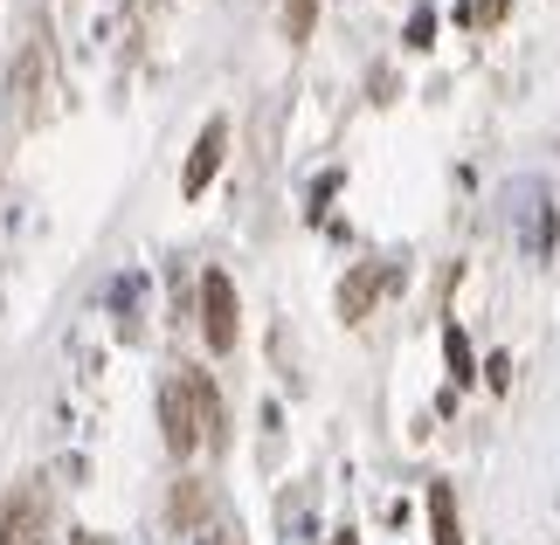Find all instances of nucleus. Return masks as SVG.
Segmentation results:
<instances>
[{"instance_id": "5", "label": "nucleus", "mask_w": 560, "mask_h": 545, "mask_svg": "<svg viewBox=\"0 0 560 545\" xmlns=\"http://www.w3.org/2000/svg\"><path fill=\"white\" fill-rule=\"evenodd\" d=\"M180 387H187V407H194V428H201V442L222 449V394H214V380L194 374V366H180Z\"/></svg>"}, {"instance_id": "2", "label": "nucleus", "mask_w": 560, "mask_h": 545, "mask_svg": "<svg viewBox=\"0 0 560 545\" xmlns=\"http://www.w3.org/2000/svg\"><path fill=\"white\" fill-rule=\"evenodd\" d=\"M42 518H49V497H42V484H14L8 497H0V545H35Z\"/></svg>"}, {"instance_id": "7", "label": "nucleus", "mask_w": 560, "mask_h": 545, "mask_svg": "<svg viewBox=\"0 0 560 545\" xmlns=\"http://www.w3.org/2000/svg\"><path fill=\"white\" fill-rule=\"evenodd\" d=\"M381 291V270H360L353 283H347V291H339V311H347V318H360V311H368V297Z\"/></svg>"}, {"instance_id": "10", "label": "nucleus", "mask_w": 560, "mask_h": 545, "mask_svg": "<svg viewBox=\"0 0 560 545\" xmlns=\"http://www.w3.org/2000/svg\"><path fill=\"white\" fill-rule=\"evenodd\" d=\"M35 545H42V538H35Z\"/></svg>"}, {"instance_id": "9", "label": "nucleus", "mask_w": 560, "mask_h": 545, "mask_svg": "<svg viewBox=\"0 0 560 545\" xmlns=\"http://www.w3.org/2000/svg\"><path fill=\"white\" fill-rule=\"evenodd\" d=\"M70 545H104V538H97V532H77V538H70Z\"/></svg>"}, {"instance_id": "1", "label": "nucleus", "mask_w": 560, "mask_h": 545, "mask_svg": "<svg viewBox=\"0 0 560 545\" xmlns=\"http://www.w3.org/2000/svg\"><path fill=\"white\" fill-rule=\"evenodd\" d=\"M201 339L208 353H235V339H243V304H235V283L222 270L201 276Z\"/></svg>"}, {"instance_id": "3", "label": "nucleus", "mask_w": 560, "mask_h": 545, "mask_svg": "<svg viewBox=\"0 0 560 545\" xmlns=\"http://www.w3.org/2000/svg\"><path fill=\"white\" fill-rule=\"evenodd\" d=\"M222 152H229V125H222V118H208V125H201V139H194V152H187V173H180V193H187V201L214 180Z\"/></svg>"}, {"instance_id": "6", "label": "nucleus", "mask_w": 560, "mask_h": 545, "mask_svg": "<svg viewBox=\"0 0 560 545\" xmlns=\"http://www.w3.org/2000/svg\"><path fill=\"white\" fill-rule=\"evenodd\" d=\"M429 518H436V545H464V532H457V497H450V484H429Z\"/></svg>"}, {"instance_id": "8", "label": "nucleus", "mask_w": 560, "mask_h": 545, "mask_svg": "<svg viewBox=\"0 0 560 545\" xmlns=\"http://www.w3.org/2000/svg\"><path fill=\"white\" fill-rule=\"evenodd\" d=\"M312 28H318V0H284V35L312 42Z\"/></svg>"}, {"instance_id": "4", "label": "nucleus", "mask_w": 560, "mask_h": 545, "mask_svg": "<svg viewBox=\"0 0 560 545\" xmlns=\"http://www.w3.org/2000/svg\"><path fill=\"white\" fill-rule=\"evenodd\" d=\"M160 428H166V449H174V455H194V449H201V428H194V407H187L180 374L166 380V394H160Z\"/></svg>"}]
</instances>
